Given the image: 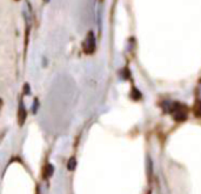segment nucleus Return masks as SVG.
Listing matches in <instances>:
<instances>
[{
  "label": "nucleus",
  "mask_w": 201,
  "mask_h": 194,
  "mask_svg": "<svg viewBox=\"0 0 201 194\" xmlns=\"http://www.w3.org/2000/svg\"><path fill=\"white\" fill-rule=\"evenodd\" d=\"M167 111L172 113L173 118H174L176 121H185V120L187 119V115H188V110H187V107H186L183 104H180V103L169 104Z\"/></svg>",
  "instance_id": "nucleus-1"
},
{
  "label": "nucleus",
  "mask_w": 201,
  "mask_h": 194,
  "mask_svg": "<svg viewBox=\"0 0 201 194\" xmlns=\"http://www.w3.org/2000/svg\"><path fill=\"white\" fill-rule=\"evenodd\" d=\"M84 51L87 54H92L95 51V37L92 31L87 33V37L84 41Z\"/></svg>",
  "instance_id": "nucleus-2"
},
{
  "label": "nucleus",
  "mask_w": 201,
  "mask_h": 194,
  "mask_svg": "<svg viewBox=\"0 0 201 194\" xmlns=\"http://www.w3.org/2000/svg\"><path fill=\"white\" fill-rule=\"evenodd\" d=\"M25 119H26V108H25L24 103L20 101V106H19V111H18V121H19V125H23L25 122Z\"/></svg>",
  "instance_id": "nucleus-3"
},
{
  "label": "nucleus",
  "mask_w": 201,
  "mask_h": 194,
  "mask_svg": "<svg viewBox=\"0 0 201 194\" xmlns=\"http://www.w3.org/2000/svg\"><path fill=\"white\" fill-rule=\"evenodd\" d=\"M53 173H54V167H53V165H51V164L46 165V167H45V172H44L45 178H50V176H52V175H53Z\"/></svg>",
  "instance_id": "nucleus-4"
},
{
  "label": "nucleus",
  "mask_w": 201,
  "mask_h": 194,
  "mask_svg": "<svg viewBox=\"0 0 201 194\" xmlns=\"http://www.w3.org/2000/svg\"><path fill=\"white\" fill-rule=\"evenodd\" d=\"M194 112H195V115H196V117L201 118V100H199V101L195 104Z\"/></svg>",
  "instance_id": "nucleus-5"
},
{
  "label": "nucleus",
  "mask_w": 201,
  "mask_h": 194,
  "mask_svg": "<svg viewBox=\"0 0 201 194\" xmlns=\"http://www.w3.org/2000/svg\"><path fill=\"white\" fill-rule=\"evenodd\" d=\"M75 166H76V160H75V158H71V159L68 160V164H67L68 169H69V171H73V169L75 168Z\"/></svg>",
  "instance_id": "nucleus-6"
},
{
  "label": "nucleus",
  "mask_w": 201,
  "mask_h": 194,
  "mask_svg": "<svg viewBox=\"0 0 201 194\" xmlns=\"http://www.w3.org/2000/svg\"><path fill=\"white\" fill-rule=\"evenodd\" d=\"M45 1H50V0H45Z\"/></svg>",
  "instance_id": "nucleus-7"
}]
</instances>
